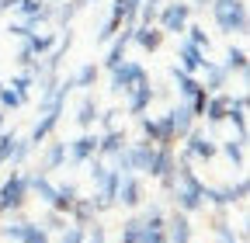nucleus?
Wrapping results in <instances>:
<instances>
[{
  "label": "nucleus",
  "instance_id": "nucleus-1",
  "mask_svg": "<svg viewBox=\"0 0 250 243\" xmlns=\"http://www.w3.org/2000/svg\"><path fill=\"white\" fill-rule=\"evenodd\" d=\"M208 11H212V21L223 35H247L250 32L247 0H212Z\"/></svg>",
  "mask_w": 250,
  "mask_h": 243
},
{
  "label": "nucleus",
  "instance_id": "nucleus-2",
  "mask_svg": "<svg viewBox=\"0 0 250 243\" xmlns=\"http://www.w3.org/2000/svg\"><path fill=\"white\" fill-rule=\"evenodd\" d=\"M31 198L28 188V174L24 170H11V177L0 184V216H11V212H21L24 202Z\"/></svg>",
  "mask_w": 250,
  "mask_h": 243
},
{
  "label": "nucleus",
  "instance_id": "nucleus-3",
  "mask_svg": "<svg viewBox=\"0 0 250 243\" xmlns=\"http://www.w3.org/2000/svg\"><path fill=\"white\" fill-rule=\"evenodd\" d=\"M188 24H191V7H188V0H170V4H160L156 28H160L164 35H184Z\"/></svg>",
  "mask_w": 250,
  "mask_h": 243
},
{
  "label": "nucleus",
  "instance_id": "nucleus-4",
  "mask_svg": "<svg viewBox=\"0 0 250 243\" xmlns=\"http://www.w3.org/2000/svg\"><path fill=\"white\" fill-rule=\"evenodd\" d=\"M247 195H250V181L247 177H240L236 184H205V205H212V208H229V205H243L247 202Z\"/></svg>",
  "mask_w": 250,
  "mask_h": 243
},
{
  "label": "nucleus",
  "instance_id": "nucleus-5",
  "mask_svg": "<svg viewBox=\"0 0 250 243\" xmlns=\"http://www.w3.org/2000/svg\"><path fill=\"white\" fill-rule=\"evenodd\" d=\"M164 223H167V212L160 205H146L139 212V243H167V233H164Z\"/></svg>",
  "mask_w": 250,
  "mask_h": 243
},
{
  "label": "nucleus",
  "instance_id": "nucleus-6",
  "mask_svg": "<svg viewBox=\"0 0 250 243\" xmlns=\"http://www.w3.org/2000/svg\"><path fill=\"white\" fill-rule=\"evenodd\" d=\"M139 129H143V142L149 146H164V149H174V125H170V111L160 115V118H139Z\"/></svg>",
  "mask_w": 250,
  "mask_h": 243
},
{
  "label": "nucleus",
  "instance_id": "nucleus-7",
  "mask_svg": "<svg viewBox=\"0 0 250 243\" xmlns=\"http://www.w3.org/2000/svg\"><path fill=\"white\" fill-rule=\"evenodd\" d=\"M149 77H146V70H143V63H136V59H125V63L118 66V70H111V94H129V90H136L139 83H146Z\"/></svg>",
  "mask_w": 250,
  "mask_h": 243
},
{
  "label": "nucleus",
  "instance_id": "nucleus-8",
  "mask_svg": "<svg viewBox=\"0 0 250 243\" xmlns=\"http://www.w3.org/2000/svg\"><path fill=\"white\" fill-rule=\"evenodd\" d=\"M181 153L191 160V163H195V160H205V163H208V160H215V153H219V142H215L205 129H191V132L184 136V149H181Z\"/></svg>",
  "mask_w": 250,
  "mask_h": 243
},
{
  "label": "nucleus",
  "instance_id": "nucleus-9",
  "mask_svg": "<svg viewBox=\"0 0 250 243\" xmlns=\"http://www.w3.org/2000/svg\"><path fill=\"white\" fill-rule=\"evenodd\" d=\"M146 177H153V181H174V177H177V153H174V149L156 146V149H153V160H149Z\"/></svg>",
  "mask_w": 250,
  "mask_h": 243
},
{
  "label": "nucleus",
  "instance_id": "nucleus-10",
  "mask_svg": "<svg viewBox=\"0 0 250 243\" xmlns=\"http://www.w3.org/2000/svg\"><path fill=\"white\" fill-rule=\"evenodd\" d=\"M0 233L14 243H49V233L42 223H7V226H0Z\"/></svg>",
  "mask_w": 250,
  "mask_h": 243
},
{
  "label": "nucleus",
  "instance_id": "nucleus-11",
  "mask_svg": "<svg viewBox=\"0 0 250 243\" xmlns=\"http://www.w3.org/2000/svg\"><path fill=\"white\" fill-rule=\"evenodd\" d=\"M90 157H98V132H83L73 142H66V160L73 167H83Z\"/></svg>",
  "mask_w": 250,
  "mask_h": 243
},
{
  "label": "nucleus",
  "instance_id": "nucleus-12",
  "mask_svg": "<svg viewBox=\"0 0 250 243\" xmlns=\"http://www.w3.org/2000/svg\"><path fill=\"white\" fill-rule=\"evenodd\" d=\"M143 202H146V195H143V181H139V174H125L122 177V184H118V198H115V205H122V208H143Z\"/></svg>",
  "mask_w": 250,
  "mask_h": 243
},
{
  "label": "nucleus",
  "instance_id": "nucleus-13",
  "mask_svg": "<svg viewBox=\"0 0 250 243\" xmlns=\"http://www.w3.org/2000/svg\"><path fill=\"white\" fill-rule=\"evenodd\" d=\"M164 233H167V243H191V216H184L177 208L167 212Z\"/></svg>",
  "mask_w": 250,
  "mask_h": 243
},
{
  "label": "nucleus",
  "instance_id": "nucleus-14",
  "mask_svg": "<svg viewBox=\"0 0 250 243\" xmlns=\"http://www.w3.org/2000/svg\"><path fill=\"white\" fill-rule=\"evenodd\" d=\"M229 101H233V94H226V90H219V94H208V104H205V125L208 129H215V125H223L226 122V115H229Z\"/></svg>",
  "mask_w": 250,
  "mask_h": 243
},
{
  "label": "nucleus",
  "instance_id": "nucleus-15",
  "mask_svg": "<svg viewBox=\"0 0 250 243\" xmlns=\"http://www.w3.org/2000/svg\"><path fill=\"white\" fill-rule=\"evenodd\" d=\"M205 56L208 52H202L198 45H191V42H181L177 45V70H184V73H191V77H198V70L205 66Z\"/></svg>",
  "mask_w": 250,
  "mask_h": 243
},
{
  "label": "nucleus",
  "instance_id": "nucleus-16",
  "mask_svg": "<svg viewBox=\"0 0 250 243\" xmlns=\"http://www.w3.org/2000/svg\"><path fill=\"white\" fill-rule=\"evenodd\" d=\"M125 146H129V136H125L122 129H108V132L98 136V157H101V160H111V157L122 153Z\"/></svg>",
  "mask_w": 250,
  "mask_h": 243
},
{
  "label": "nucleus",
  "instance_id": "nucleus-17",
  "mask_svg": "<svg viewBox=\"0 0 250 243\" xmlns=\"http://www.w3.org/2000/svg\"><path fill=\"white\" fill-rule=\"evenodd\" d=\"M198 73H202L198 83L208 90V94H219V90L226 87V80H229V73L223 70V63H212V59H205V66H202Z\"/></svg>",
  "mask_w": 250,
  "mask_h": 243
},
{
  "label": "nucleus",
  "instance_id": "nucleus-18",
  "mask_svg": "<svg viewBox=\"0 0 250 243\" xmlns=\"http://www.w3.org/2000/svg\"><path fill=\"white\" fill-rule=\"evenodd\" d=\"M156 101V90L149 87V80L146 83H139L136 90H129V115H136V118H146V111H149V104Z\"/></svg>",
  "mask_w": 250,
  "mask_h": 243
},
{
  "label": "nucleus",
  "instance_id": "nucleus-19",
  "mask_svg": "<svg viewBox=\"0 0 250 243\" xmlns=\"http://www.w3.org/2000/svg\"><path fill=\"white\" fill-rule=\"evenodd\" d=\"M164 39H167V35H164L156 24H136V32H132V42H136L143 52H156V49L164 45Z\"/></svg>",
  "mask_w": 250,
  "mask_h": 243
},
{
  "label": "nucleus",
  "instance_id": "nucleus-20",
  "mask_svg": "<svg viewBox=\"0 0 250 243\" xmlns=\"http://www.w3.org/2000/svg\"><path fill=\"white\" fill-rule=\"evenodd\" d=\"M62 163H66V142H62V139H49V142H45V153H42L39 174H52V170H59Z\"/></svg>",
  "mask_w": 250,
  "mask_h": 243
},
{
  "label": "nucleus",
  "instance_id": "nucleus-21",
  "mask_svg": "<svg viewBox=\"0 0 250 243\" xmlns=\"http://www.w3.org/2000/svg\"><path fill=\"white\" fill-rule=\"evenodd\" d=\"M90 4H98V0H66V4H56V24H59V32H66V28L73 24V18L83 11V7H90Z\"/></svg>",
  "mask_w": 250,
  "mask_h": 243
},
{
  "label": "nucleus",
  "instance_id": "nucleus-22",
  "mask_svg": "<svg viewBox=\"0 0 250 243\" xmlns=\"http://www.w3.org/2000/svg\"><path fill=\"white\" fill-rule=\"evenodd\" d=\"M77 198H80V191H77L73 181H66V184H56V202H52L49 208L59 212V216H70V208H73Z\"/></svg>",
  "mask_w": 250,
  "mask_h": 243
},
{
  "label": "nucleus",
  "instance_id": "nucleus-23",
  "mask_svg": "<svg viewBox=\"0 0 250 243\" xmlns=\"http://www.w3.org/2000/svg\"><path fill=\"white\" fill-rule=\"evenodd\" d=\"M170 125H174V139H184L188 132L195 129V115L188 111V104H184V101L170 108Z\"/></svg>",
  "mask_w": 250,
  "mask_h": 243
},
{
  "label": "nucleus",
  "instance_id": "nucleus-24",
  "mask_svg": "<svg viewBox=\"0 0 250 243\" xmlns=\"http://www.w3.org/2000/svg\"><path fill=\"white\" fill-rule=\"evenodd\" d=\"M66 219H70V226H80V229H87V226H90L94 219H98V212H94V205H90V198H77Z\"/></svg>",
  "mask_w": 250,
  "mask_h": 243
},
{
  "label": "nucleus",
  "instance_id": "nucleus-25",
  "mask_svg": "<svg viewBox=\"0 0 250 243\" xmlns=\"http://www.w3.org/2000/svg\"><path fill=\"white\" fill-rule=\"evenodd\" d=\"M170 77H174V83H177V94L184 98V104L191 101L198 90H202V83H198V77H191V73H184V70H177V66H170Z\"/></svg>",
  "mask_w": 250,
  "mask_h": 243
},
{
  "label": "nucleus",
  "instance_id": "nucleus-26",
  "mask_svg": "<svg viewBox=\"0 0 250 243\" xmlns=\"http://www.w3.org/2000/svg\"><path fill=\"white\" fill-rule=\"evenodd\" d=\"M28 42V49H31V56H35V63H39V59H45L52 49H56V42H59V35L56 32H35V35H31V39H24Z\"/></svg>",
  "mask_w": 250,
  "mask_h": 243
},
{
  "label": "nucleus",
  "instance_id": "nucleus-27",
  "mask_svg": "<svg viewBox=\"0 0 250 243\" xmlns=\"http://www.w3.org/2000/svg\"><path fill=\"white\" fill-rule=\"evenodd\" d=\"M223 70H226V73L247 77V70H250V56H247L243 45H229V49H226V63H223Z\"/></svg>",
  "mask_w": 250,
  "mask_h": 243
},
{
  "label": "nucleus",
  "instance_id": "nucleus-28",
  "mask_svg": "<svg viewBox=\"0 0 250 243\" xmlns=\"http://www.w3.org/2000/svg\"><path fill=\"white\" fill-rule=\"evenodd\" d=\"M28 188H31V195H39L45 205L56 202V184H52L49 174H28Z\"/></svg>",
  "mask_w": 250,
  "mask_h": 243
},
{
  "label": "nucleus",
  "instance_id": "nucleus-29",
  "mask_svg": "<svg viewBox=\"0 0 250 243\" xmlns=\"http://www.w3.org/2000/svg\"><path fill=\"white\" fill-rule=\"evenodd\" d=\"M98 115H101V104H98V98H94V94H87V98L80 101V108H77V125H80L83 132H87V129H94Z\"/></svg>",
  "mask_w": 250,
  "mask_h": 243
},
{
  "label": "nucleus",
  "instance_id": "nucleus-30",
  "mask_svg": "<svg viewBox=\"0 0 250 243\" xmlns=\"http://www.w3.org/2000/svg\"><path fill=\"white\" fill-rule=\"evenodd\" d=\"M219 153H226L229 160H233V167H247V139H240V136H233V139H226L223 146H219Z\"/></svg>",
  "mask_w": 250,
  "mask_h": 243
},
{
  "label": "nucleus",
  "instance_id": "nucleus-31",
  "mask_svg": "<svg viewBox=\"0 0 250 243\" xmlns=\"http://www.w3.org/2000/svg\"><path fill=\"white\" fill-rule=\"evenodd\" d=\"M98 77H101V66L98 63H83L70 80H73V90H90L94 83H98Z\"/></svg>",
  "mask_w": 250,
  "mask_h": 243
},
{
  "label": "nucleus",
  "instance_id": "nucleus-32",
  "mask_svg": "<svg viewBox=\"0 0 250 243\" xmlns=\"http://www.w3.org/2000/svg\"><path fill=\"white\" fill-rule=\"evenodd\" d=\"M7 87H14V94H18V98H21V104H24V101L31 98V90L39 87V80H35V73H31V70H21Z\"/></svg>",
  "mask_w": 250,
  "mask_h": 243
},
{
  "label": "nucleus",
  "instance_id": "nucleus-33",
  "mask_svg": "<svg viewBox=\"0 0 250 243\" xmlns=\"http://www.w3.org/2000/svg\"><path fill=\"white\" fill-rule=\"evenodd\" d=\"M136 14H139L136 0H111V18H118L122 24H136Z\"/></svg>",
  "mask_w": 250,
  "mask_h": 243
},
{
  "label": "nucleus",
  "instance_id": "nucleus-34",
  "mask_svg": "<svg viewBox=\"0 0 250 243\" xmlns=\"http://www.w3.org/2000/svg\"><path fill=\"white\" fill-rule=\"evenodd\" d=\"M184 42L198 45L202 52H208V49H212V39H208V32H205L202 24H188V32H184Z\"/></svg>",
  "mask_w": 250,
  "mask_h": 243
},
{
  "label": "nucleus",
  "instance_id": "nucleus-35",
  "mask_svg": "<svg viewBox=\"0 0 250 243\" xmlns=\"http://www.w3.org/2000/svg\"><path fill=\"white\" fill-rule=\"evenodd\" d=\"M118 243H139V216H129L118 229Z\"/></svg>",
  "mask_w": 250,
  "mask_h": 243
},
{
  "label": "nucleus",
  "instance_id": "nucleus-36",
  "mask_svg": "<svg viewBox=\"0 0 250 243\" xmlns=\"http://www.w3.org/2000/svg\"><path fill=\"white\" fill-rule=\"evenodd\" d=\"M118 32H122V21L108 14V21L101 24V32H98V45H108V42H111V39H115Z\"/></svg>",
  "mask_w": 250,
  "mask_h": 243
},
{
  "label": "nucleus",
  "instance_id": "nucleus-37",
  "mask_svg": "<svg viewBox=\"0 0 250 243\" xmlns=\"http://www.w3.org/2000/svg\"><path fill=\"white\" fill-rule=\"evenodd\" d=\"M42 226H45V233L52 236V233H62V229H66V226H70V219H66V216H59V212H52V208H49V216L42 219Z\"/></svg>",
  "mask_w": 250,
  "mask_h": 243
},
{
  "label": "nucleus",
  "instance_id": "nucleus-38",
  "mask_svg": "<svg viewBox=\"0 0 250 243\" xmlns=\"http://www.w3.org/2000/svg\"><path fill=\"white\" fill-rule=\"evenodd\" d=\"M28 153H31L28 139H18V142H14V153H11V160H7V163H11L14 170H21V167H24V160H28Z\"/></svg>",
  "mask_w": 250,
  "mask_h": 243
},
{
  "label": "nucleus",
  "instance_id": "nucleus-39",
  "mask_svg": "<svg viewBox=\"0 0 250 243\" xmlns=\"http://www.w3.org/2000/svg\"><path fill=\"white\" fill-rule=\"evenodd\" d=\"M14 108H21V98L14 94V87H0V111H14Z\"/></svg>",
  "mask_w": 250,
  "mask_h": 243
},
{
  "label": "nucleus",
  "instance_id": "nucleus-40",
  "mask_svg": "<svg viewBox=\"0 0 250 243\" xmlns=\"http://www.w3.org/2000/svg\"><path fill=\"white\" fill-rule=\"evenodd\" d=\"M7 35H11V39H18V42H24V39L35 35V28H31L28 21H11V24H7Z\"/></svg>",
  "mask_w": 250,
  "mask_h": 243
},
{
  "label": "nucleus",
  "instance_id": "nucleus-41",
  "mask_svg": "<svg viewBox=\"0 0 250 243\" xmlns=\"http://www.w3.org/2000/svg\"><path fill=\"white\" fill-rule=\"evenodd\" d=\"M205 104H208V90L202 87V90H198V94H195L191 101H188V111H191V115H195V122H198V118L205 115Z\"/></svg>",
  "mask_w": 250,
  "mask_h": 243
},
{
  "label": "nucleus",
  "instance_id": "nucleus-42",
  "mask_svg": "<svg viewBox=\"0 0 250 243\" xmlns=\"http://www.w3.org/2000/svg\"><path fill=\"white\" fill-rule=\"evenodd\" d=\"M14 142H18V136H14V132H0V163H7V160H11Z\"/></svg>",
  "mask_w": 250,
  "mask_h": 243
},
{
  "label": "nucleus",
  "instance_id": "nucleus-43",
  "mask_svg": "<svg viewBox=\"0 0 250 243\" xmlns=\"http://www.w3.org/2000/svg\"><path fill=\"white\" fill-rule=\"evenodd\" d=\"M83 243H108V233H104V226H98V219H94V223L87 226V236H83Z\"/></svg>",
  "mask_w": 250,
  "mask_h": 243
},
{
  "label": "nucleus",
  "instance_id": "nucleus-44",
  "mask_svg": "<svg viewBox=\"0 0 250 243\" xmlns=\"http://www.w3.org/2000/svg\"><path fill=\"white\" fill-rule=\"evenodd\" d=\"M83 236H87V229H80V226H66L59 233V243H83Z\"/></svg>",
  "mask_w": 250,
  "mask_h": 243
},
{
  "label": "nucleus",
  "instance_id": "nucleus-45",
  "mask_svg": "<svg viewBox=\"0 0 250 243\" xmlns=\"http://www.w3.org/2000/svg\"><path fill=\"white\" fill-rule=\"evenodd\" d=\"M115 115H122V111H118V108H108V111H101V115H98V122L104 125V132H108V129H115Z\"/></svg>",
  "mask_w": 250,
  "mask_h": 243
},
{
  "label": "nucleus",
  "instance_id": "nucleus-46",
  "mask_svg": "<svg viewBox=\"0 0 250 243\" xmlns=\"http://www.w3.org/2000/svg\"><path fill=\"white\" fill-rule=\"evenodd\" d=\"M208 4H212V0H191L188 7H191V14H202V11H208Z\"/></svg>",
  "mask_w": 250,
  "mask_h": 243
},
{
  "label": "nucleus",
  "instance_id": "nucleus-47",
  "mask_svg": "<svg viewBox=\"0 0 250 243\" xmlns=\"http://www.w3.org/2000/svg\"><path fill=\"white\" fill-rule=\"evenodd\" d=\"M4 122H7V115H4V111H0V132H4Z\"/></svg>",
  "mask_w": 250,
  "mask_h": 243
},
{
  "label": "nucleus",
  "instance_id": "nucleus-48",
  "mask_svg": "<svg viewBox=\"0 0 250 243\" xmlns=\"http://www.w3.org/2000/svg\"><path fill=\"white\" fill-rule=\"evenodd\" d=\"M226 243H243V240H236V236H233V240H226Z\"/></svg>",
  "mask_w": 250,
  "mask_h": 243
},
{
  "label": "nucleus",
  "instance_id": "nucleus-49",
  "mask_svg": "<svg viewBox=\"0 0 250 243\" xmlns=\"http://www.w3.org/2000/svg\"><path fill=\"white\" fill-rule=\"evenodd\" d=\"M49 4H59V0H49Z\"/></svg>",
  "mask_w": 250,
  "mask_h": 243
},
{
  "label": "nucleus",
  "instance_id": "nucleus-50",
  "mask_svg": "<svg viewBox=\"0 0 250 243\" xmlns=\"http://www.w3.org/2000/svg\"><path fill=\"white\" fill-rule=\"evenodd\" d=\"M0 87H4V80H0Z\"/></svg>",
  "mask_w": 250,
  "mask_h": 243
},
{
  "label": "nucleus",
  "instance_id": "nucleus-51",
  "mask_svg": "<svg viewBox=\"0 0 250 243\" xmlns=\"http://www.w3.org/2000/svg\"><path fill=\"white\" fill-rule=\"evenodd\" d=\"M136 4H143V0H136Z\"/></svg>",
  "mask_w": 250,
  "mask_h": 243
}]
</instances>
